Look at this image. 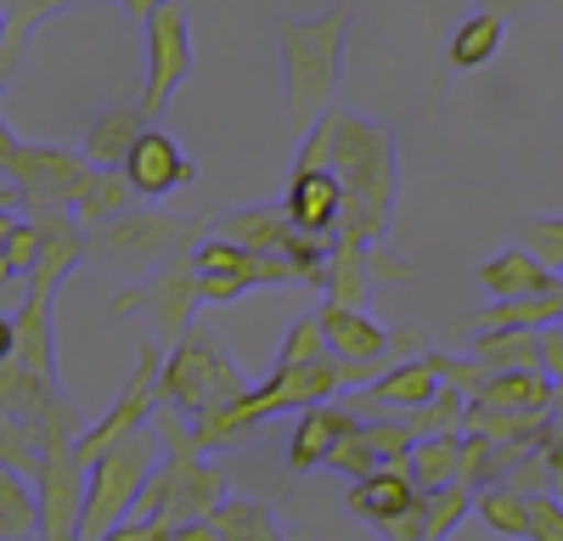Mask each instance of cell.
I'll list each match as a JSON object with an SVG mask.
<instances>
[{
    "label": "cell",
    "mask_w": 563,
    "mask_h": 541,
    "mask_svg": "<svg viewBox=\"0 0 563 541\" xmlns=\"http://www.w3.org/2000/svg\"><path fill=\"white\" fill-rule=\"evenodd\" d=\"M327 169H333L344 209H339V232L333 243H384L389 214H395V135L378 119H355V113H327Z\"/></svg>",
    "instance_id": "1"
},
{
    "label": "cell",
    "mask_w": 563,
    "mask_h": 541,
    "mask_svg": "<svg viewBox=\"0 0 563 541\" xmlns=\"http://www.w3.org/2000/svg\"><path fill=\"white\" fill-rule=\"evenodd\" d=\"M153 429H158V440H164V457H158V468L147 474V485L135 490L130 519H147V525L209 519V514L225 503V496H231L225 468L209 463V451L192 440V423H186L175 406H158V412H153Z\"/></svg>",
    "instance_id": "2"
},
{
    "label": "cell",
    "mask_w": 563,
    "mask_h": 541,
    "mask_svg": "<svg viewBox=\"0 0 563 541\" xmlns=\"http://www.w3.org/2000/svg\"><path fill=\"white\" fill-rule=\"evenodd\" d=\"M344 29H350V7H333L316 23H276L282 40V74H288V119L294 130H310L327 102L339 90V68H344Z\"/></svg>",
    "instance_id": "3"
},
{
    "label": "cell",
    "mask_w": 563,
    "mask_h": 541,
    "mask_svg": "<svg viewBox=\"0 0 563 541\" xmlns=\"http://www.w3.org/2000/svg\"><path fill=\"white\" fill-rule=\"evenodd\" d=\"M254 384L243 378V367L231 361V350L209 333V328H186L180 344H169L164 367H158V406H175V412L192 423L198 412H209V406H225L249 395Z\"/></svg>",
    "instance_id": "4"
},
{
    "label": "cell",
    "mask_w": 563,
    "mask_h": 541,
    "mask_svg": "<svg viewBox=\"0 0 563 541\" xmlns=\"http://www.w3.org/2000/svg\"><path fill=\"white\" fill-rule=\"evenodd\" d=\"M164 457V440L158 429H135L124 440H113L108 451L85 463V508H79V541H102L119 519H130V503L135 490L147 485V474L158 468Z\"/></svg>",
    "instance_id": "5"
},
{
    "label": "cell",
    "mask_w": 563,
    "mask_h": 541,
    "mask_svg": "<svg viewBox=\"0 0 563 541\" xmlns=\"http://www.w3.org/2000/svg\"><path fill=\"white\" fill-rule=\"evenodd\" d=\"M7 175H12V198L29 203V214L40 220V214H68L74 209V198L90 180V164L63 153V147H29L23 142Z\"/></svg>",
    "instance_id": "6"
},
{
    "label": "cell",
    "mask_w": 563,
    "mask_h": 541,
    "mask_svg": "<svg viewBox=\"0 0 563 541\" xmlns=\"http://www.w3.org/2000/svg\"><path fill=\"white\" fill-rule=\"evenodd\" d=\"M158 367H164V350L147 339V344H141V355H135V373H130L124 389H119V400H113L90 429H79V440H74L79 463H90V457H97V451H108L113 440H124V434H135V429L153 423V412H158Z\"/></svg>",
    "instance_id": "7"
},
{
    "label": "cell",
    "mask_w": 563,
    "mask_h": 541,
    "mask_svg": "<svg viewBox=\"0 0 563 541\" xmlns=\"http://www.w3.org/2000/svg\"><path fill=\"white\" fill-rule=\"evenodd\" d=\"M192 74V23H186L180 0H164V7L147 18V90H141V119H158L169 108V97L180 90V79Z\"/></svg>",
    "instance_id": "8"
},
{
    "label": "cell",
    "mask_w": 563,
    "mask_h": 541,
    "mask_svg": "<svg viewBox=\"0 0 563 541\" xmlns=\"http://www.w3.org/2000/svg\"><path fill=\"white\" fill-rule=\"evenodd\" d=\"M198 305H203V299H198V265L186 260V254L164 260V265L153 270V283H135V288H124V294L113 299L119 316H124V310H147L153 328H158V344H180V333L192 328V310H198Z\"/></svg>",
    "instance_id": "9"
},
{
    "label": "cell",
    "mask_w": 563,
    "mask_h": 541,
    "mask_svg": "<svg viewBox=\"0 0 563 541\" xmlns=\"http://www.w3.org/2000/svg\"><path fill=\"white\" fill-rule=\"evenodd\" d=\"M192 265H198V299H209V305H231L238 294H249L260 283H299V270L282 254H249V249H231L220 238H209L192 254Z\"/></svg>",
    "instance_id": "10"
},
{
    "label": "cell",
    "mask_w": 563,
    "mask_h": 541,
    "mask_svg": "<svg viewBox=\"0 0 563 541\" xmlns=\"http://www.w3.org/2000/svg\"><path fill=\"white\" fill-rule=\"evenodd\" d=\"M321 322V339H327V355L339 361V384H372L384 367H389V333L372 322L366 310H344V305H327L316 310Z\"/></svg>",
    "instance_id": "11"
},
{
    "label": "cell",
    "mask_w": 563,
    "mask_h": 541,
    "mask_svg": "<svg viewBox=\"0 0 563 541\" xmlns=\"http://www.w3.org/2000/svg\"><path fill=\"white\" fill-rule=\"evenodd\" d=\"M186 243H192V220H169V214H119L97 225V232H85V254H108L124 270L158 260L164 249H186Z\"/></svg>",
    "instance_id": "12"
},
{
    "label": "cell",
    "mask_w": 563,
    "mask_h": 541,
    "mask_svg": "<svg viewBox=\"0 0 563 541\" xmlns=\"http://www.w3.org/2000/svg\"><path fill=\"white\" fill-rule=\"evenodd\" d=\"M434 389H440L434 350H422L417 361H395V367H384L372 384H361L355 395H344V406L355 412V423H366V418H406L411 406H422Z\"/></svg>",
    "instance_id": "13"
},
{
    "label": "cell",
    "mask_w": 563,
    "mask_h": 541,
    "mask_svg": "<svg viewBox=\"0 0 563 541\" xmlns=\"http://www.w3.org/2000/svg\"><path fill=\"white\" fill-rule=\"evenodd\" d=\"M406 457H411L406 423H400V418H366V423H355L333 451H327L321 468H339V474L361 479V474H372V468H406Z\"/></svg>",
    "instance_id": "14"
},
{
    "label": "cell",
    "mask_w": 563,
    "mask_h": 541,
    "mask_svg": "<svg viewBox=\"0 0 563 541\" xmlns=\"http://www.w3.org/2000/svg\"><path fill=\"white\" fill-rule=\"evenodd\" d=\"M124 180L135 187V198H164L175 187H192L198 169H192V158L180 153V142L169 130L147 124V130H141V142L130 147V158H124Z\"/></svg>",
    "instance_id": "15"
},
{
    "label": "cell",
    "mask_w": 563,
    "mask_h": 541,
    "mask_svg": "<svg viewBox=\"0 0 563 541\" xmlns=\"http://www.w3.org/2000/svg\"><path fill=\"white\" fill-rule=\"evenodd\" d=\"M552 389H558V384L541 378L536 367L490 373L467 406H479V412H501V418H552Z\"/></svg>",
    "instance_id": "16"
},
{
    "label": "cell",
    "mask_w": 563,
    "mask_h": 541,
    "mask_svg": "<svg viewBox=\"0 0 563 541\" xmlns=\"http://www.w3.org/2000/svg\"><path fill=\"white\" fill-rule=\"evenodd\" d=\"M288 220L299 225V232L310 238H333L339 232V209H344V192H339V180L333 169H294L288 180Z\"/></svg>",
    "instance_id": "17"
},
{
    "label": "cell",
    "mask_w": 563,
    "mask_h": 541,
    "mask_svg": "<svg viewBox=\"0 0 563 541\" xmlns=\"http://www.w3.org/2000/svg\"><path fill=\"white\" fill-rule=\"evenodd\" d=\"M350 429H355V412H350L339 395L327 400V406H310V412H299L294 440H288V468H294V474L321 468V463H327V451H333Z\"/></svg>",
    "instance_id": "18"
},
{
    "label": "cell",
    "mask_w": 563,
    "mask_h": 541,
    "mask_svg": "<svg viewBox=\"0 0 563 541\" xmlns=\"http://www.w3.org/2000/svg\"><path fill=\"white\" fill-rule=\"evenodd\" d=\"M288 232H294V220L282 203H243V209H225L214 220V238L231 249H249V254H282Z\"/></svg>",
    "instance_id": "19"
},
{
    "label": "cell",
    "mask_w": 563,
    "mask_h": 541,
    "mask_svg": "<svg viewBox=\"0 0 563 541\" xmlns=\"http://www.w3.org/2000/svg\"><path fill=\"white\" fill-rule=\"evenodd\" d=\"M479 283L496 294V299H536V294H552L558 288V277L530 254V249H507V254H496V260H485L479 265Z\"/></svg>",
    "instance_id": "20"
},
{
    "label": "cell",
    "mask_w": 563,
    "mask_h": 541,
    "mask_svg": "<svg viewBox=\"0 0 563 541\" xmlns=\"http://www.w3.org/2000/svg\"><path fill=\"white\" fill-rule=\"evenodd\" d=\"M411 496H417V485L406 468H372V474L350 479V514H361L366 525H384L400 508H411Z\"/></svg>",
    "instance_id": "21"
},
{
    "label": "cell",
    "mask_w": 563,
    "mask_h": 541,
    "mask_svg": "<svg viewBox=\"0 0 563 541\" xmlns=\"http://www.w3.org/2000/svg\"><path fill=\"white\" fill-rule=\"evenodd\" d=\"M141 130H147L141 108H113V113H102L97 124L85 130V164H90V169H124L130 147L141 142Z\"/></svg>",
    "instance_id": "22"
},
{
    "label": "cell",
    "mask_w": 563,
    "mask_h": 541,
    "mask_svg": "<svg viewBox=\"0 0 563 541\" xmlns=\"http://www.w3.org/2000/svg\"><path fill=\"white\" fill-rule=\"evenodd\" d=\"M130 203H135V187L124 180V169H90V180H85V192L74 198V225L79 232H97V225H108V220H119V214H130Z\"/></svg>",
    "instance_id": "23"
},
{
    "label": "cell",
    "mask_w": 563,
    "mask_h": 541,
    "mask_svg": "<svg viewBox=\"0 0 563 541\" xmlns=\"http://www.w3.org/2000/svg\"><path fill=\"white\" fill-rule=\"evenodd\" d=\"M327 305H344V310H366L372 299V270H366V249L361 243H333L327 254V283H321Z\"/></svg>",
    "instance_id": "24"
},
{
    "label": "cell",
    "mask_w": 563,
    "mask_h": 541,
    "mask_svg": "<svg viewBox=\"0 0 563 541\" xmlns=\"http://www.w3.org/2000/svg\"><path fill=\"white\" fill-rule=\"evenodd\" d=\"M52 395H57V384L34 378V373L23 367V361H0V412L18 418L23 429H34V423H40V412L52 406Z\"/></svg>",
    "instance_id": "25"
},
{
    "label": "cell",
    "mask_w": 563,
    "mask_h": 541,
    "mask_svg": "<svg viewBox=\"0 0 563 541\" xmlns=\"http://www.w3.org/2000/svg\"><path fill=\"white\" fill-rule=\"evenodd\" d=\"M474 361L485 373H519V367H536L541 361V344H536V328H485L474 339Z\"/></svg>",
    "instance_id": "26"
},
{
    "label": "cell",
    "mask_w": 563,
    "mask_h": 541,
    "mask_svg": "<svg viewBox=\"0 0 563 541\" xmlns=\"http://www.w3.org/2000/svg\"><path fill=\"white\" fill-rule=\"evenodd\" d=\"M209 525L220 530V541H288L276 525V514L254 496H225V503L209 514Z\"/></svg>",
    "instance_id": "27"
},
{
    "label": "cell",
    "mask_w": 563,
    "mask_h": 541,
    "mask_svg": "<svg viewBox=\"0 0 563 541\" xmlns=\"http://www.w3.org/2000/svg\"><path fill=\"white\" fill-rule=\"evenodd\" d=\"M406 474H411V485H417V490H434V485H451V479H462V434L411 440Z\"/></svg>",
    "instance_id": "28"
},
{
    "label": "cell",
    "mask_w": 563,
    "mask_h": 541,
    "mask_svg": "<svg viewBox=\"0 0 563 541\" xmlns=\"http://www.w3.org/2000/svg\"><path fill=\"white\" fill-rule=\"evenodd\" d=\"M23 536H40V496L29 474L0 463V541H23Z\"/></svg>",
    "instance_id": "29"
},
{
    "label": "cell",
    "mask_w": 563,
    "mask_h": 541,
    "mask_svg": "<svg viewBox=\"0 0 563 541\" xmlns=\"http://www.w3.org/2000/svg\"><path fill=\"white\" fill-rule=\"evenodd\" d=\"M474 514H479L496 536H507V541H525V536H530V496L512 490V485H501V479L474 496Z\"/></svg>",
    "instance_id": "30"
},
{
    "label": "cell",
    "mask_w": 563,
    "mask_h": 541,
    "mask_svg": "<svg viewBox=\"0 0 563 541\" xmlns=\"http://www.w3.org/2000/svg\"><path fill=\"white\" fill-rule=\"evenodd\" d=\"M462 418H467V395H456L451 384H440L422 406H411L400 423H406L411 440H434V434H462Z\"/></svg>",
    "instance_id": "31"
},
{
    "label": "cell",
    "mask_w": 563,
    "mask_h": 541,
    "mask_svg": "<svg viewBox=\"0 0 563 541\" xmlns=\"http://www.w3.org/2000/svg\"><path fill=\"white\" fill-rule=\"evenodd\" d=\"M422 496V525H429V541H445L467 514H474V485H462V479H451V485H434V490H417Z\"/></svg>",
    "instance_id": "32"
},
{
    "label": "cell",
    "mask_w": 563,
    "mask_h": 541,
    "mask_svg": "<svg viewBox=\"0 0 563 541\" xmlns=\"http://www.w3.org/2000/svg\"><path fill=\"white\" fill-rule=\"evenodd\" d=\"M496 45H501V18L496 12H479V18H467L451 40V63L456 68H485L496 57Z\"/></svg>",
    "instance_id": "33"
},
{
    "label": "cell",
    "mask_w": 563,
    "mask_h": 541,
    "mask_svg": "<svg viewBox=\"0 0 563 541\" xmlns=\"http://www.w3.org/2000/svg\"><path fill=\"white\" fill-rule=\"evenodd\" d=\"M321 355H327V339H321L316 310L310 316H294L288 339H282V350H276V367H310V361H321Z\"/></svg>",
    "instance_id": "34"
},
{
    "label": "cell",
    "mask_w": 563,
    "mask_h": 541,
    "mask_svg": "<svg viewBox=\"0 0 563 541\" xmlns=\"http://www.w3.org/2000/svg\"><path fill=\"white\" fill-rule=\"evenodd\" d=\"M0 463L18 468V474H34V468H40V445H34V434H29L18 418H7V412H0Z\"/></svg>",
    "instance_id": "35"
},
{
    "label": "cell",
    "mask_w": 563,
    "mask_h": 541,
    "mask_svg": "<svg viewBox=\"0 0 563 541\" xmlns=\"http://www.w3.org/2000/svg\"><path fill=\"white\" fill-rule=\"evenodd\" d=\"M34 260H40V220H18V225H12V238H7V270H12V283L29 288Z\"/></svg>",
    "instance_id": "36"
},
{
    "label": "cell",
    "mask_w": 563,
    "mask_h": 541,
    "mask_svg": "<svg viewBox=\"0 0 563 541\" xmlns=\"http://www.w3.org/2000/svg\"><path fill=\"white\" fill-rule=\"evenodd\" d=\"M525 249L558 277V270H563V220H530L525 225Z\"/></svg>",
    "instance_id": "37"
},
{
    "label": "cell",
    "mask_w": 563,
    "mask_h": 541,
    "mask_svg": "<svg viewBox=\"0 0 563 541\" xmlns=\"http://www.w3.org/2000/svg\"><path fill=\"white\" fill-rule=\"evenodd\" d=\"M525 541H563V503L552 490L530 496V536Z\"/></svg>",
    "instance_id": "38"
},
{
    "label": "cell",
    "mask_w": 563,
    "mask_h": 541,
    "mask_svg": "<svg viewBox=\"0 0 563 541\" xmlns=\"http://www.w3.org/2000/svg\"><path fill=\"white\" fill-rule=\"evenodd\" d=\"M384 541H429V525H422V496H411V508H400L395 519L378 525Z\"/></svg>",
    "instance_id": "39"
},
{
    "label": "cell",
    "mask_w": 563,
    "mask_h": 541,
    "mask_svg": "<svg viewBox=\"0 0 563 541\" xmlns=\"http://www.w3.org/2000/svg\"><path fill=\"white\" fill-rule=\"evenodd\" d=\"M536 344H541L536 373H541V378H552V384H563V322H547V328H536Z\"/></svg>",
    "instance_id": "40"
},
{
    "label": "cell",
    "mask_w": 563,
    "mask_h": 541,
    "mask_svg": "<svg viewBox=\"0 0 563 541\" xmlns=\"http://www.w3.org/2000/svg\"><path fill=\"white\" fill-rule=\"evenodd\" d=\"M366 270H372V283H406V277H411V260L389 254L384 243H372V249H366Z\"/></svg>",
    "instance_id": "41"
},
{
    "label": "cell",
    "mask_w": 563,
    "mask_h": 541,
    "mask_svg": "<svg viewBox=\"0 0 563 541\" xmlns=\"http://www.w3.org/2000/svg\"><path fill=\"white\" fill-rule=\"evenodd\" d=\"M536 457H541V468H547V485H552V496H563V429H558V423L547 429V440H541V451H536Z\"/></svg>",
    "instance_id": "42"
},
{
    "label": "cell",
    "mask_w": 563,
    "mask_h": 541,
    "mask_svg": "<svg viewBox=\"0 0 563 541\" xmlns=\"http://www.w3.org/2000/svg\"><path fill=\"white\" fill-rule=\"evenodd\" d=\"M12 209L0 203V299H12V305H23V283H12V270H7V238H12Z\"/></svg>",
    "instance_id": "43"
},
{
    "label": "cell",
    "mask_w": 563,
    "mask_h": 541,
    "mask_svg": "<svg viewBox=\"0 0 563 541\" xmlns=\"http://www.w3.org/2000/svg\"><path fill=\"white\" fill-rule=\"evenodd\" d=\"M158 541H220L209 519H186V525H158Z\"/></svg>",
    "instance_id": "44"
},
{
    "label": "cell",
    "mask_w": 563,
    "mask_h": 541,
    "mask_svg": "<svg viewBox=\"0 0 563 541\" xmlns=\"http://www.w3.org/2000/svg\"><path fill=\"white\" fill-rule=\"evenodd\" d=\"M102 541H158V525H147V519H119Z\"/></svg>",
    "instance_id": "45"
},
{
    "label": "cell",
    "mask_w": 563,
    "mask_h": 541,
    "mask_svg": "<svg viewBox=\"0 0 563 541\" xmlns=\"http://www.w3.org/2000/svg\"><path fill=\"white\" fill-rule=\"evenodd\" d=\"M18 350V322H12V310H0V361H12Z\"/></svg>",
    "instance_id": "46"
},
{
    "label": "cell",
    "mask_w": 563,
    "mask_h": 541,
    "mask_svg": "<svg viewBox=\"0 0 563 541\" xmlns=\"http://www.w3.org/2000/svg\"><path fill=\"white\" fill-rule=\"evenodd\" d=\"M18 147H23V142H18V135H12V124H7V119H0V169H12V158H18Z\"/></svg>",
    "instance_id": "47"
},
{
    "label": "cell",
    "mask_w": 563,
    "mask_h": 541,
    "mask_svg": "<svg viewBox=\"0 0 563 541\" xmlns=\"http://www.w3.org/2000/svg\"><path fill=\"white\" fill-rule=\"evenodd\" d=\"M119 7H124V12L135 18V23H147V18H153V12L164 7V0H119Z\"/></svg>",
    "instance_id": "48"
},
{
    "label": "cell",
    "mask_w": 563,
    "mask_h": 541,
    "mask_svg": "<svg viewBox=\"0 0 563 541\" xmlns=\"http://www.w3.org/2000/svg\"><path fill=\"white\" fill-rule=\"evenodd\" d=\"M0 45H7V12H0Z\"/></svg>",
    "instance_id": "49"
},
{
    "label": "cell",
    "mask_w": 563,
    "mask_h": 541,
    "mask_svg": "<svg viewBox=\"0 0 563 541\" xmlns=\"http://www.w3.org/2000/svg\"><path fill=\"white\" fill-rule=\"evenodd\" d=\"M23 541H45V536H23Z\"/></svg>",
    "instance_id": "50"
},
{
    "label": "cell",
    "mask_w": 563,
    "mask_h": 541,
    "mask_svg": "<svg viewBox=\"0 0 563 541\" xmlns=\"http://www.w3.org/2000/svg\"><path fill=\"white\" fill-rule=\"evenodd\" d=\"M57 541H79V536H57Z\"/></svg>",
    "instance_id": "51"
}]
</instances>
